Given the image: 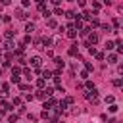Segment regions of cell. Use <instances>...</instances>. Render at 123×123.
I'll use <instances>...</instances> for the list:
<instances>
[{
  "label": "cell",
  "mask_w": 123,
  "mask_h": 123,
  "mask_svg": "<svg viewBox=\"0 0 123 123\" xmlns=\"http://www.w3.org/2000/svg\"><path fill=\"white\" fill-rule=\"evenodd\" d=\"M8 121H10V123H15V121H17V115H10Z\"/></svg>",
  "instance_id": "f546056e"
},
{
  "label": "cell",
  "mask_w": 123,
  "mask_h": 123,
  "mask_svg": "<svg viewBox=\"0 0 123 123\" xmlns=\"http://www.w3.org/2000/svg\"><path fill=\"white\" fill-rule=\"evenodd\" d=\"M94 88V83L92 81H86V90H92Z\"/></svg>",
  "instance_id": "d4e9b609"
},
{
  "label": "cell",
  "mask_w": 123,
  "mask_h": 123,
  "mask_svg": "<svg viewBox=\"0 0 123 123\" xmlns=\"http://www.w3.org/2000/svg\"><path fill=\"white\" fill-rule=\"evenodd\" d=\"M2 108H4V110H6V111H10V110H13V108H12V104H10V102H2Z\"/></svg>",
  "instance_id": "5bb4252c"
},
{
  "label": "cell",
  "mask_w": 123,
  "mask_h": 123,
  "mask_svg": "<svg viewBox=\"0 0 123 123\" xmlns=\"http://www.w3.org/2000/svg\"><path fill=\"white\" fill-rule=\"evenodd\" d=\"M100 23H98V19H94V17H90V27H98Z\"/></svg>",
  "instance_id": "e0dca14e"
},
{
  "label": "cell",
  "mask_w": 123,
  "mask_h": 123,
  "mask_svg": "<svg viewBox=\"0 0 123 123\" xmlns=\"http://www.w3.org/2000/svg\"><path fill=\"white\" fill-rule=\"evenodd\" d=\"M23 73H25L27 79H33V77H31V69H23Z\"/></svg>",
  "instance_id": "f1b7e54d"
},
{
  "label": "cell",
  "mask_w": 123,
  "mask_h": 123,
  "mask_svg": "<svg viewBox=\"0 0 123 123\" xmlns=\"http://www.w3.org/2000/svg\"><path fill=\"white\" fill-rule=\"evenodd\" d=\"M77 52H79V48H77V44H73L69 48V56H77Z\"/></svg>",
  "instance_id": "8fae6325"
},
{
  "label": "cell",
  "mask_w": 123,
  "mask_h": 123,
  "mask_svg": "<svg viewBox=\"0 0 123 123\" xmlns=\"http://www.w3.org/2000/svg\"><path fill=\"white\" fill-rule=\"evenodd\" d=\"M79 75H81V79H86V77H88V71H86V69H83Z\"/></svg>",
  "instance_id": "603a6c76"
},
{
  "label": "cell",
  "mask_w": 123,
  "mask_h": 123,
  "mask_svg": "<svg viewBox=\"0 0 123 123\" xmlns=\"http://www.w3.org/2000/svg\"><path fill=\"white\" fill-rule=\"evenodd\" d=\"M44 8H46V4H44V2H38V10H40V12H44Z\"/></svg>",
  "instance_id": "4dcf8cb0"
},
{
  "label": "cell",
  "mask_w": 123,
  "mask_h": 123,
  "mask_svg": "<svg viewBox=\"0 0 123 123\" xmlns=\"http://www.w3.org/2000/svg\"><path fill=\"white\" fill-rule=\"evenodd\" d=\"M0 121H2V113H0Z\"/></svg>",
  "instance_id": "74e56055"
},
{
  "label": "cell",
  "mask_w": 123,
  "mask_h": 123,
  "mask_svg": "<svg viewBox=\"0 0 123 123\" xmlns=\"http://www.w3.org/2000/svg\"><path fill=\"white\" fill-rule=\"evenodd\" d=\"M106 104H113V96H106Z\"/></svg>",
  "instance_id": "836d02e7"
},
{
  "label": "cell",
  "mask_w": 123,
  "mask_h": 123,
  "mask_svg": "<svg viewBox=\"0 0 123 123\" xmlns=\"http://www.w3.org/2000/svg\"><path fill=\"white\" fill-rule=\"evenodd\" d=\"M29 62H31V65H33L35 69H38V67L42 65V58H40V56H33V58L29 60Z\"/></svg>",
  "instance_id": "7a4b0ae2"
},
{
  "label": "cell",
  "mask_w": 123,
  "mask_h": 123,
  "mask_svg": "<svg viewBox=\"0 0 123 123\" xmlns=\"http://www.w3.org/2000/svg\"><path fill=\"white\" fill-rule=\"evenodd\" d=\"M35 46H37V48H44V46H42V42H40V40H38V38H37V40H35Z\"/></svg>",
  "instance_id": "1f68e13d"
},
{
  "label": "cell",
  "mask_w": 123,
  "mask_h": 123,
  "mask_svg": "<svg viewBox=\"0 0 123 123\" xmlns=\"http://www.w3.org/2000/svg\"><path fill=\"white\" fill-rule=\"evenodd\" d=\"M12 83H19V75H12Z\"/></svg>",
  "instance_id": "d6a6232c"
},
{
  "label": "cell",
  "mask_w": 123,
  "mask_h": 123,
  "mask_svg": "<svg viewBox=\"0 0 123 123\" xmlns=\"http://www.w3.org/2000/svg\"><path fill=\"white\" fill-rule=\"evenodd\" d=\"M102 31H106V33H111V25L104 23V25H102Z\"/></svg>",
  "instance_id": "2e32d148"
},
{
  "label": "cell",
  "mask_w": 123,
  "mask_h": 123,
  "mask_svg": "<svg viewBox=\"0 0 123 123\" xmlns=\"http://www.w3.org/2000/svg\"><path fill=\"white\" fill-rule=\"evenodd\" d=\"M104 48H106V50H113V48H115V44H113L111 40H106V44H104Z\"/></svg>",
  "instance_id": "30bf717a"
},
{
  "label": "cell",
  "mask_w": 123,
  "mask_h": 123,
  "mask_svg": "<svg viewBox=\"0 0 123 123\" xmlns=\"http://www.w3.org/2000/svg\"><path fill=\"white\" fill-rule=\"evenodd\" d=\"M75 88H77V90H83L85 86H83V83H77V85H75Z\"/></svg>",
  "instance_id": "d590c367"
},
{
  "label": "cell",
  "mask_w": 123,
  "mask_h": 123,
  "mask_svg": "<svg viewBox=\"0 0 123 123\" xmlns=\"http://www.w3.org/2000/svg\"><path fill=\"white\" fill-rule=\"evenodd\" d=\"M108 63H117V54H110L108 56Z\"/></svg>",
  "instance_id": "9c48e42d"
},
{
  "label": "cell",
  "mask_w": 123,
  "mask_h": 123,
  "mask_svg": "<svg viewBox=\"0 0 123 123\" xmlns=\"http://www.w3.org/2000/svg\"><path fill=\"white\" fill-rule=\"evenodd\" d=\"M94 56H96V60H100V62L104 60V52H98V50H96V54H94Z\"/></svg>",
  "instance_id": "ac0fdd59"
},
{
  "label": "cell",
  "mask_w": 123,
  "mask_h": 123,
  "mask_svg": "<svg viewBox=\"0 0 123 123\" xmlns=\"http://www.w3.org/2000/svg\"><path fill=\"white\" fill-rule=\"evenodd\" d=\"M44 83H46L44 79H38V81H37V86H40V90H42V86H44Z\"/></svg>",
  "instance_id": "cb8c5ba5"
},
{
  "label": "cell",
  "mask_w": 123,
  "mask_h": 123,
  "mask_svg": "<svg viewBox=\"0 0 123 123\" xmlns=\"http://www.w3.org/2000/svg\"><path fill=\"white\" fill-rule=\"evenodd\" d=\"M15 17H17V19H27V13H25L23 10L17 8V10H15Z\"/></svg>",
  "instance_id": "5b68a950"
},
{
  "label": "cell",
  "mask_w": 123,
  "mask_h": 123,
  "mask_svg": "<svg viewBox=\"0 0 123 123\" xmlns=\"http://www.w3.org/2000/svg\"><path fill=\"white\" fill-rule=\"evenodd\" d=\"M54 63H56L58 67H63V65H65V62H63L62 58H54Z\"/></svg>",
  "instance_id": "7c38bea8"
},
{
  "label": "cell",
  "mask_w": 123,
  "mask_h": 123,
  "mask_svg": "<svg viewBox=\"0 0 123 123\" xmlns=\"http://www.w3.org/2000/svg\"><path fill=\"white\" fill-rule=\"evenodd\" d=\"M48 27H52V29H54V27H58V23H56L54 19H48Z\"/></svg>",
  "instance_id": "7402d4cb"
},
{
  "label": "cell",
  "mask_w": 123,
  "mask_h": 123,
  "mask_svg": "<svg viewBox=\"0 0 123 123\" xmlns=\"http://www.w3.org/2000/svg\"><path fill=\"white\" fill-rule=\"evenodd\" d=\"M8 88H10V86H8V85H6V83H4V85H2V92H0V94H2V96H4V94H6V92H8Z\"/></svg>",
  "instance_id": "484cf974"
},
{
  "label": "cell",
  "mask_w": 123,
  "mask_h": 123,
  "mask_svg": "<svg viewBox=\"0 0 123 123\" xmlns=\"http://www.w3.org/2000/svg\"><path fill=\"white\" fill-rule=\"evenodd\" d=\"M86 38H88V46H92V44H96V42H98V35H96V33H88V35H86Z\"/></svg>",
  "instance_id": "3957f363"
},
{
  "label": "cell",
  "mask_w": 123,
  "mask_h": 123,
  "mask_svg": "<svg viewBox=\"0 0 123 123\" xmlns=\"http://www.w3.org/2000/svg\"><path fill=\"white\" fill-rule=\"evenodd\" d=\"M19 73H21V69H19V67H15V65H13V67H12V75H19Z\"/></svg>",
  "instance_id": "ffe728a7"
},
{
  "label": "cell",
  "mask_w": 123,
  "mask_h": 123,
  "mask_svg": "<svg viewBox=\"0 0 123 123\" xmlns=\"http://www.w3.org/2000/svg\"><path fill=\"white\" fill-rule=\"evenodd\" d=\"M40 73H42V77H40V79H44V81H46V79H50V77H52V73H50V71H48V69H44V71H40Z\"/></svg>",
  "instance_id": "4fadbf2b"
},
{
  "label": "cell",
  "mask_w": 123,
  "mask_h": 123,
  "mask_svg": "<svg viewBox=\"0 0 123 123\" xmlns=\"http://www.w3.org/2000/svg\"><path fill=\"white\" fill-rule=\"evenodd\" d=\"M40 42H42V46H52V44H54L50 37H44V38H40Z\"/></svg>",
  "instance_id": "8992f818"
},
{
  "label": "cell",
  "mask_w": 123,
  "mask_h": 123,
  "mask_svg": "<svg viewBox=\"0 0 123 123\" xmlns=\"http://www.w3.org/2000/svg\"><path fill=\"white\" fill-rule=\"evenodd\" d=\"M67 37H69V38H75V37H77V31H75L73 23H69V25H67Z\"/></svg>",
  "instance_id": "277c9868"
},
{
  "label": "cell",
  "mask_w": 123,
  "mask_h": 123,
  "mask_svg": "<svg viewBox=\"0 0 123 123\" xmlns=\"http://www.w3.org/2000/svg\"><path fill=\"white\" fill-rule=\"evenodd\" d=\"M19 88H21V90H29L31 86H29V85H19Z\"/></svg>",
  "instance_id": "8d00e7d4"
},
{
  "label": "cell",
  "mask_w": 123,
  "mask_h": 123,
  "mask_svg": "<svg viewBox=\"0 0 123 123\" xmlns=\"http://www.w3.org/2000/svg\"><path fill=\"white\" fill-rule=\"evenodd\" d=\"M17 63H19V65H25V63H27V60H25L23 56H19V58H17Z\"/></svg>",
  "instance_id": "d6986e66"
},
{
  "label": "cell",
  "mask_w": 123,
  "mask_h": 123,
  "mask_svg": "<svg viewBox=\"0 0 123 123\" xmlns=\"http://www.w3.org/2000/svg\"><path fill=\"white\" fill-rule=\"evenodd\" d=\"M4 37H6V38H8V40H12V38H13V37H15V33H13V31H12V29H8V31H6V33H4Z\"/></svg>",
  "instance_id": "ba28073f"
},
{
  "label": "cell",
  "mask_w": 123,
  "mask_h": 123,
  "mask_svg": "<svg viewBox=\"0 0 123 123\" xmlns=\"http://www.w3.org/2000/svg\"><path fill=\"white\" fill-rule=\"evenodd\" d=\"M33 31H35V23H27V25H25V33H27V35H31Z\"/></svg>",
  "instance_id": "52a82bcc"
},
{
  "label": "cell",
  "mask_w": 123,
  "mask_h": 123,
  "mask_svg": "<svg viewBox=\"0 0 123 123\" xmlns=\"http://www.w3.org/2000/svg\"><path fill=\"white\" fill-rule=\"evenodd\" d=\"M63 102H65V106H73V98H71V96H67Z\"/></svg>",
  "instance_id": "44dd1931"
},
{
  "label": "cell",
  "mask_w": 123,
  "mask_h": 123,
  "mask_svg": "<svg viewBox=\"0 0 123 123\" xmlns=\"http://www.w3.org/2000/svg\"><path fill=\"white\" fill-rule=\"evenodd\" d=\"M92 8H94V10H100L102 4H100V2H92Z\"/></svg>",
  "instance_id": "83f0119b"
},
{
  "label": "cell",
  "mask_w": 123,
  "mask_h": 123,
  "mask_svg": "<svg viewBox=\"0 0 123 123\" xmlns=\"http://www.w3.org/2000/svg\"><path fill=\"white\" fill-rule=\"evenodd\" d=\"M65 15H67V17H69V19H73V17H75V12H67V13H65Z\"/></svg>",
  "instance_id": "e575fe53"
},
{
  "label": "cell",
  "mask_w": 123,
  "mask_h": 123,
  "mask_svg": "<svg viewBox=\"0 0 123 123\" xmlns=\"http://www.w3.org/2000/svg\"><path fill=\"white\" fill-rule=\"evenodd\" d=\"M0 19H2V17H0Z\"/></svg>",
  "instance_id": "f35d334b"
},
{
  "label": "cell",
  "mask_w": 123,
  "mask_h": 123,
  "mask_svg": "<svg viewBox=\"0 0 123 123\" xmlns=\"http://www.w3.org/2000/svg\"><path fill=\"white\" fill-rule=\"evenodd\" d=\"M12 106H21V98H13V102H12Z\"/></svg>",
  "instance_id": "4316f807"
},
{
  "label": "cell",
  "mask_w": 123,
  "mask_h": 123,
  "mask_svg": "<svg viewBox=\"0 0 123 123\" xmlns=\"http://www.w3.org/2000/svg\"><path fill=\"white\" fill-rule=\"evenodd\" d=\"M108 110H110L111 113H115V111L119 110V106H117V104H110V108H108Z\"/></svg>",
  "instance_id": "9a60e30c"
},
{
  "label": "cell",
  "mask_w": 123,
  "mask_h": 123,
  "mask_svg": "<svg viewBox=\"0 0 123 123\" xmlns=\"http://www.w3.org/2000/svg\"><path fill=\"white\" fill-rule=\"evenodd\" d=\"M85 98H86V100H90L92 104H96V102H98V90H96V88L86 90V92H85Z\"/></svg>",
  "instance_id": "6da1fadb"
}]
</instances>
